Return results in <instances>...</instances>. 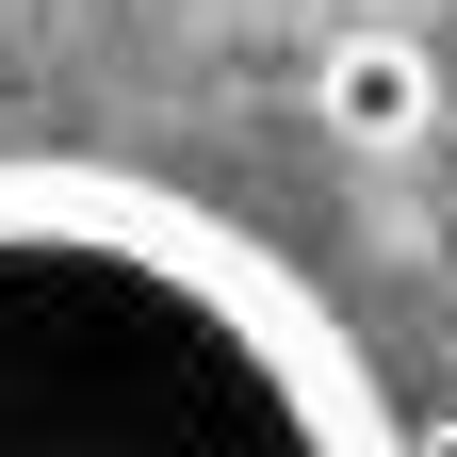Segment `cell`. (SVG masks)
Returning <instances> with one entry per match:
<instances>
[{
	"instance_id": "cell-2",
	"label": "cell",
	"mask_w": 457,
	"mask_h": 457,
	"mask_svg": "<svg viewBox=\"0 0 457 457\" xmlns=\"http://www.w3.org/2000/svg\"><path fill=\"white\" fill-rule=\"evenodd\" d=\"M311 131H343V147L441 131V49H425L409 17H343V33L311 49Z\"/></svg>"
},
{
	"instance_id": "cell-1",
	"label": "cell",
	"mask_w": 457,
	"mask_h": 457,
	"mask_svg": "<svg viewBox=\"0 0 457 457\" xmlns=\"http://www.w3.org/2000/svg\"><path fill=\"white\" fill-rule=\"evenodd\" d=\"M114 457H409V441L376 425L343 327L245 245V262H228V295L196 311V343L147 376V409L114 425Z\"/></svg>"
},
{
	"instance_id": "cell-3",
	"label": "cell",
	"mask_w": 457,
	"mask_h": 457,
	"mask_svg": "<svg viewBox=\"0 0 457 457\" xmlns=\"http://www.w3.org/2000/svg\"><path fill=\"white\" fill-rule=\"evenodd\" d=\"M409 457H457V425H441V441H409Z\"/></svg>"
}]
</instances>
